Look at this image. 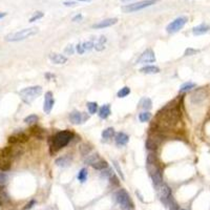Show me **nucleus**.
Listing matches in <instances>:
<instances>
[{"label": "nucleus", "mask_w": 210, "mask_h": 210, "mask_svg": "<svg viewBox=\"0 0 210 210\" xmlns=\"http://www.w3.org/2000/svg\"><path fill=\"white\" fill-rule=\"evenodd\" d=\"M175 101L169 103L159 111L158 116H161V126L163 127H171L177 124L181 118V109L180 104H174Z\"/></svg>", "instance_id": "1"}, {"label": "nucleus", "mask_w": 210, "mask_h": 210, "mask_svg": "<svg viewBox=\"0 0 210 210\" xmlns=\"http://www.w3.org/2000/svg\"><path fill=\"white\" fill-rule=\"evenodd\" d=\"M74 137H75V135H74V133L71 130L66 129V130L58 131L49 140V147L53 150V152H57L58 150L65 147L74 139Z\"/></svg>", "instance_id": "2"}, {"label": "nucleus", "mask_w": 210, "mask_h": 210, "mask_svg": "<svg viewBox=\"0 0 210 210\" xmlns=\"http://www.w3.org/2000/svg\"><path fill=\"white\" fill-rule=\"evenodd\" d=\"M39 30L37 27H29V29H23L21 31L15 32V33H11L8 35L4 37V40L8 42H18V41H22L25 39H29L31 37L35 36L38 34Z\"/></svg>", "instance_id": "3"}, {"label": "nucleus", "mask_w": 210, "mask_h": 210, "mask_svg": "<svg viewBox=\"0 0 210 210\" xmlns=\"http://www.w3.org/2000/svg\"><path fill=\"white\" fill-rule=\"evenodd\" d=\"M41 94H42V87L39 85L25 87L19 92V96H20L21 100L27 104H31Z\"/></svg>", "instance_id": "4"}, {"label": "nucleus", "mask_w": 210, "mask_h": 210, "mask_svg": "<svg viewBox=\"0 0 210 210\" xmlns=\"http://www.w3.org/2000/svg\"><path fill=\"white\" fill-rule=\"evenodd\" d=\"M116 200L120 207L123 210H131L133 209V203L130 199V196L125 189H119L116 192Z\"/></svg>", "instance_id": "5"}, {"label": "nucleus", "mask_w": 210, "mask_h": 210, "mask_svg": "<svg viewBox=\"0 0 210 210\" xmlns=\"http://www.w3.org/2000/svg\"><path fill=\"white\" fill-rule=\"evenodd\" d=\"M158 1H160V0H142V1H139V2H135V3L127 4V5L123 6L122 10H123V12H125V13L139 12V11H142V10H144V8H149V6H152L153 4H155Z\"/></svg>", "instance_id": "6"}, {"label": "nucleus", "mask_w": 210, "mask_h": 210, "mask_svg": "<svg viewBox=\"0 0 210 210\" xmlns=\"http://www.w3.org/2000/svg\"><path fill=\"white\" fill-rule=\"evenodd\" d=\"M188 18L186 16H180L177 18H175L174 20H172L169 24L166 27V32L168 34H174L177 33L179 31H181L185 24L187 23Z\"/></svg>", "instance_id": "7"}, {"label": "nucleus", "mask_w": 210, "mask_h": 210, "mask_svg": "<svg viewBox=\"0 0 210 210\" xmlns=\"http://www.w3.org/2000/svg\"><path fill=\"white\" fill-rule=\"evenodd\" d=\"M155 62V52L151 49H147L141 54L139 59L136 61L137 64H145V63H153Z\"/></svg>", "instance_id": "8"}, {"label": "nucleus", "mask_w": 210, "mask_h": 210, "mask_svg": "<svg viewBox=\"0 0 210 210\" xmlns=\"http://www.w3.org/2000/svg\"><path fill=\"white\" fill-rule=\"evenodd\" d=\"M89 119V116L85 112H80L77 110H74L73 112L70 114V120L74 124H83L84 122Z\"/></svg>", "instance_id": "9"}, {"label": "nucleus", "mask_w": 210, "mask_h": 210, "mask_svg": "<svg viewBox=\"0 0 210 210\" xmlns=\"http://www.w3.org/2000/svg\"><path fill=\"white\" fill-rule=\"evenodd\" d=\"M54 104H55V99H54L53 92H46L44 95V103H43V110L45 114H51Z\"/></svg>", "instance_id": "10"}, {"label": "nucleus", "mask_w": 210, "mask_h": 210, "mask_svg": "<svg viewBox=\"0 0 210 210\" xmlns=\"http://www.w3.org/2000/svg\"><path fill=\"white\" fill-rule=\"evenodd\" d=\"M27 141H29V136L25 135L24 133H15V135L8 137V142L12 145L19 144V143H25V142H27Z\"/></svg>", "instance_id": "11"}, {"label": "nucleus", "mask_w": 210, "mask_h": 210, "mask_svg": "<svg viewBox=\"0 0 210 210\" xmlns=\"http://www.w3.org/2000/svg\"><path fill=\"white\" fill-rule=\"evenodd\" d=\"M151 180H152V183L155 187H160V186L163 184V170H162V167H159L152 171L150 174Z\"/></svg>", "instance_id": "12"}, {"label": "nucleus", "mask_w": 210, "mask_h": 210, "mask_svg": "<svg viewBox=\"0 0 210 210\" xmlns=\"http://www.w3.org/2000/svg\"><path fill=\"white\" fill-rule=\"evenodd\" d=\"M118 22V19L117 18H108V19H104L102 21H99L98 23H95L92 25V27L96 30H101V29H105V27H109L114 25Z\"/></svg>", "instance_id": "13"}, {"label": "nucleus", "mask_w": 210, "mask_h": 210, "mask_svg": "<svg viewBox=\"0 0 210 210\" xmlns=\"http://www.w3.org/2000/svg\"><path fill=\"white\" fill-rule=\"evenodd\" d=\"M49 60L53 62L56 65H62V64H65L67 62V57L64 55H61V54H57V53H52L49 54Z\"/></svg>", "instance_id": "14"}, {"label": "nucleus", "mask_w": 210, "mask_h": 210, "mask_svg": "<svg viewBox=\"0 0 210 210\" xmlns=\"http://www.w3.org/2000/svg\"><path fill=\"white\" fill-rule=\"evenodd\" d=\"M159 191H160V198H161V201H163L164 203H167V200L169 199V196H171V189L168 187L166 184H162L159 187Z\"/></svg>", "instance_id": "15"}, {"label": "nucleus", "mask_w": 210, "mask_h": 210, "mask_svg": "<svg viewBox=\"0 0 210 210\" xmlns=\"http://www.w3.org/2000/svg\"><path fill=\"white\" fill-rule=\"evenodd\" d=\"M128 141L129 137L125 133L120 131V133H117L114 135V142H116V144L118 146H124V145H126L128 143Z\"/></svg>", "instance_id": "16"}, {"label": "nucleus", "mask_w": 210, "mask_h": 210, "mask_svg": "<svg viewBox=\"0 0 210 210\" xmlns=\"http://www.w3.org/2000/svg\"><path fill=\"white\" fill-rule=\"evenodd\" d=\"M71 163V158L70 157V155H62V157L57 158L55 161L56 165H57L58 167H61V168L67 167Z\"/></svg>", "instance_id": "17"}, {"label": "nucleus", "mask_w": 210, "mask_h": 210, "mask_svg": "<svg viewBox=\"0 0 210 210\" xmlns=\"http://www.w3.org/2000/svg\"><path fill=\"white\" fill-rule=\"evenodd\" d=\"M209 30H210V27L208 24H206V23H202V24H199V25H196V27H194L193 29H192V33H193V35H196V36H200V35H204V34H206Z\"/></svg>", "instance_id": "18"}, {"label": "nucleus", "mask_w": 210, "mask_h": 210, "mask_svg": "<svg viewBox=\"0 0 210 210\" xmlns=\"http://www.w3.org/2000/svg\"><path fill=\"white\" fill-rule=\"evenodd\" d=\"M10 203V196H8V192H6L5 187L0 186V206L3 207Z\"/></svg>", "instance_id": "19"}, {"label": "nucleus", "mask_w": 210, "mask_h": 210, "mask_svg": "<svg viewBox=\"0 0 210 210\" xmlns=\"http://www.w3.org/2000/svg\"><path fill=\"white\" fill-rule=\"evenodd\" d=\"M30 130H31L32 135H33L35 138H37V139H39V140L44 139L45 130L43 128H41V127L37 126V125H34V126H32L31 128H30Z\"/></svg>", "instance_id": "20"}, {"label": "nucleus", "mask_w": 210, "mask_h": 210, "mask_svg": "<svg viewBox=\"0 0 210 210\" xmlns=\"http://www.w3.org/2000/svg\"><path fill=\"white\" fill-rule=\"evenodd\" d=\"M110 114H111V111H110V105H109V104H104V105H102L100 108H99V110H98V116H99V118L103 119V120L107 119L108 117L110 116Z\"/></svg>", "instance_id": "21"}, {"label": "nucleus", "mask_w": 210, "mask_h": 210, "mask_svg": "<svg viewBox=\"0 0 210 210\" xmlns=\"http://www.w3.org/2000/svg\"><path fill=\"white\" fill-rule=\"evenodd\" d=\"M140 71L142 74H146V75H153V74H159L160 68L155 65H146V66H143L140 70Z\"/></svg>", "instance_id": "22"}, {"label": "nucleus", "mask_w": 210, "mask_h": 210, "mask_svg": "<svg viewBox=\"0 0 210 210\" xmlns=\"http://www.w3.org/2000/svg\"><path fill=\"white\" fill-rule=\"evenodd\" d=\"M205 97H206V92H205V90L200 89L192 95L191 100H192V102H194V103H199V102H201V101L204 100Z\"/></svg>", "instance_id": "23"}, {"label": "nucleus", "mask_w": 210, "mask_h": 210, "mask_svg": "<svg viewBox=\"0 0 210 210\" xmlns=\"http://www.w3.org/2000/svg\"><path fill=\"white\" fill-rule=\"evenodd\" d=\"M139 105H140V107L142 108V109H144L145 111H146V110L151 109V107H152V102H151V100L149 98L144 97V98H142L140 100Z\"/></svg>", "instance_id": "24"}, {"label": "nucleus", "mask_w": 210, "mask_h": 210, "mask_svg": "<svg viewBox=\"0 0 210 210\" xmlns=\"http://www.w3.org/2000/svg\"><path fill=\"white\" fill-rule=\"evenodd\" d=\"M92 167L94 168V169H97V170H105L106 168H108V164L105 160H103L100 158L96 163L92 164Z\"/></svg>", "instance_id": "25"}, {"label": "nucleus", "mask_w": 210, "mask_h": 210, "mask_svg": "<svg viewBox=\"0 0 210 210\" xmlns=\"http://www.w3.org/2000/svg\"><path fill=\"white\" fill-rule=\"evenodd\" d=\"M114 135H116V133H114V129L112 128V127H107V128L104 129V130L102 131V133H101L103 140L111 139L112 137H114Z\"/></svg>", "instance_id": "26"}, {"label": "nucleus", "mask_w": 210, "mask_h": 210, "mask_svg": "<svg viewBox=\"0 0 210 210\" xmlns=\"http://www.w3.org/2000/svg\"><path fill=\"white\" fill-rule=\"evenodd\" d=\"M105 42H106V38L104 36H101L100 38L97 40V42L95 43V49L98 52H101L105 49Z\"/></svg>", "instance_id": "27"}, {"label": "nucleus", "mask_w": 210, "mask_h": 210, "mask_svg": "<svg viewBox=\"0 0 210 210\" xmlns=\"http://www.w3.org/2000/svg\"><path fill=\"white\" fill-rule=\"evenodd\" d=\"M196 86V83H193V82H185V83H183L181 85V87H180V92H189V90H191L192 88H194Z\"/></svg>", "instance_id": "28"}, {"label": "nucleus", "mask_w": 210, "mask_h": 210, "mask_svg": "<svg viewBox=\"0 0 210 210\" xmlns=\"http://www.w3.org/2000/svg\"><path fill=\"white\" fill-rule=\"evenodd\" d=\"M86 106H87V109L89 111L90 114H95L98 112L99 110V106L97 102H87L86 103Z\"/></svg>", "instance_id": "29"}, {"label": "nucleus", "mask_w": 210, "mask_h": 210, "mask_svg": "<svg viewBox=\"0 0 210 210\" xmlns=\"http://www.w3.org/2000/svg\"><path fill=\"white\" fill-rule=\"evenodd\" d=\"M129 94H130V88H129L128 86H124V87H122L118 92V94H117V97H118V98L122 99V98H125V97H127Z\"/></svg>", "instance_id": "30"}, {"label": "nucleus", "mask_w": 210, "mask_h": 210, "mask_svg": "<svg viewBox=\"0 0 210 210\" xmlns=\"http://www.w3.org/2000/svg\"><path fill=\"white\" fill-rule=\"evenodd\" d=\"M77 179H78V181H80L81 183H84V182L87 180V170H86V168H82V169L78 172Z\"/></svg>", "instance_id": "31"}, {"label": "nucleus", "mask_w": 210, "mask_h": 210, "mask_svg": "<svg viewBox=\"0 0 210 210\" xmlns=\"http://www.w3.org/2000/svg\"><path fill=\"white\" fill-rule=\"evenodd\" d=\"M151 117L152 116H151V114L149 111H143L139 114V120H140V122L145 123V122H148L151 119Z\"/></svg>", "instance_id": "32"}, {"label": "nucleus", "mask_w": 210, "mask_h": 210, "mask_svg": "<svg viewBox=\"0 0 210 210\" xmlns=\"http://www.w3.org/2000/svg\"><path fill=\"white\" fill-rule=\"evenodd\" d=\"M11 166H12V162L8 161H2L0 162V171H8L11 169Z\"/></svg>", "instance_id": "33"}, {"label": "nucleus", "mask_w": 210, "mask_h": 210, "mask_svg": "<svg viewBox=\"0 0 210 210\" xmlns=\"http://www.w3.org/2000/svg\"><path fill=\"white\" fill-rule=\"evenodd\" d=\"M44 16V13L43 12H40V11H38V12H35L33 14V16L30 18V22H35V21L39 20V19H41L42 17Z\"/></svg>", "instance_id": "34"}, {"label": "nucleus", "mask_w": 210, "mask_h": 210, "mask_svg": "<svg viewBox=\"0 0 210 210\" xmlns=\"http://www.w3.org/2000/svg\"><path fill=\"white\" fill-rule=\"evenodd\" d=\"M38 116H36V114H30L27 118H24V122L27 124H34V123H36L38 121Z\"/></svg>", "instance_id": "35"}, {"label": "nucleus", "mask_w": 210, "mask_h": 210, "mask_svg": "<svg viewBox=\"0 0 210 210\" xmlns=\"http://www.w3.org/2000/svg\"><path fill=\"white\" fill-rule=\"evenodd\" d=\"M82 45H83V49L85 52L90 51V49H92L95 47V42L94 40H89V41H86V42H83Z\"/></svg>", "instance_id": "36"}, {"label": "nucleus", "mask_w": 210, "mask_h": 210, "mask_svg": "<svg viewBox=\"0 0 210 210\" xmlns=\"http://www.w3.org/2000/svg\"><path fill=\"white\" fill-rule=\"evenodd\" d=\"M109 181H110V184H111V185H114V186H119L120 185V181H119V179L118 177H117V175L114 174V172H112L111 174L109 175Z\"/></svg>", "instance_id": "37"}, {"label": "nucleus", "mask_w": 210, "mask_h": 210, "mask_svg": "<svg viewBox=\"0 0 210 210\" xmlns=\"http://www.w3.org/2000/svg\"><path fill=\"white\" fill-rule=\"evenodd\" d=\"M90 150H92V148H90L89 146H87V145H85V144L82 145V146L80 147V151H81V153L83 155H86V157L89 155Z\"/></svg>", "instance_id": "38"}, {"label": "nucleus", "mask_w": 210, "mask_h": 210, "mask_svg": "<svg viewBox=\"0 0 210 210\" xmlns=\"http://www.w3.org/2000/svg\"><path fill=\"white\" fill-rule=\"evenodd\" d=\"M8 180V174H5L4 171H0V186H3L6 184Z\"/></svg>", "instance_id": "39"}, {"label": "nucleus", "mask_w": 210, "mask_h": 210, "mask_svg": "<svg viewBox=\"0 0 210 210\" xmlns=\"http://www.w3.org/2000/svg\"><path fill=\"white\" fill-rule=\"evenodd\" d=\"M112 164H114V168H116L117 172H118V174H120L121 179H122V180H124V174H123V172H122V169H121V168H120V166H119L118 162H116V161H114V160H112Z\"/></svg>", "instance_id": "40"}, {"label": "nucleus", "mask_w": 210, "mask_h": 210, "mask_svg": "<svg viewBox=\"0 0 210 210\" xmlns=\"http://www.w3.org/2000/svg\"><path fill=\"white\" fill-rule=\"evenodd\" d=\"M198 52H199L198 49H191V47H188V49L185 51V53H184V55H185V56H192V55H196Z\"/></svg>", "instance_id": "41"}, {"label": "nucleus", "mask_w": 210, "mask_h": 210, "mask_svg": "<svg viewBox=\"0 0 210 210\" xmlns=\"http://www.w3.org/2000/svg\"><path fill=\"white\" fill-rule=\"evenodd\" d=\"M64 53L66 54V55H73L74 53H75V49H74V46L71 44L67 45V46L65 47V49H64Z\"/></svg>", "instance_id": "42"}, {"label": "nucleus", "mask_w": 210, "mask_h": 210, "mask_svg": "<svg viewBox=\"0 0 210 210\" xmlns=\"http://www.w3.org/2000/svg\"><path fill=\"white\" fill-rule=\"evenodd\" d=\"M76 51H77V53L79 54V55H83V54L85 53V51H84L82 43H78V44L76 45Z\"/></svg>", "instance_id": "43"}, {"label": "nucleus", "mask_w": 210, "mask_h": 210, "mask_svg": "<svg viewBox=\"0 0 210 210\" xmlns=\"http://www.w3.org/2000/svg\"><path fill=\"white\" fill-rule=\"evenodd\" d=\"M82 19H83V15L79 13V14L75 15V16L71 18V21H73V22H80V21H82Z\"/></svg>", "instance_id": "44"}, {"label": "nucleus", "mask_w": 210, "mask_h": 210, "mask_svg": "<svg viewBox=\"0 0 210 210\" xmlns=\"http://www.w3.org/2000/svg\"><path fill=\"white\" fill-rule=\"evenodd\" d=\"M63 4L65 6H75L78 4V2L77 1H64Z\"/></svg>", "instance_id": "45"}, {"label": "nucleus", "mask_w": 210, "mask_h": 210, "mask_svg": "<svg viewBox=\"0 0 210 210\" xmlns=\"http://www.w3.org/2000/svg\"><path fill=\"white\" fill-rule=\"evenodd\" d=\"M35 203H36V202H35V201H34V200H33V201H31V202H30L29 204L27 205V207H25V209H31L32 207H33V205H35Z\"/></svg>", "instance_id": "46"}, {"label": "nucleus", "mask_w": 210, "mask_h": 210, "mask_svg": "<svg viewBox=\"0 0 210 210\" xmlns=\"http://www.w3.org/2000/svg\"><path fill=\"white\" fill-rule=\"evenodd\" d=\"M6 15H8L6 12H0V20H2L4 17H6Z\"/></svg>", "instance_id": "47"}, {"label": "nucleus", "mask_w": 210, "mask_h": 210, "mask_svg": "<svg viewBox=\"0 0 210 210\" xmlns=\"http://www.w3.org/2000/svg\"><path fill=\"white\" fill-rule=\"evenodd\" d=\"M78 2H89L92 1V0H77Z\"/></svg>", "instance_id": "48"}, {"label": "nucleus", "mask_w": 210, "mask_h": 210, "mask_svg": "<svg viewBox=\"0 0 210 210\" xmlns=\"http://www.w3.org/2000/svg\"><path fill=\"white\" fill-rule=\"evenodd\" d=\"M123 2H125V1H129V0H122Z\"/></svg>", "instance_id": "49"}]
</instances>
